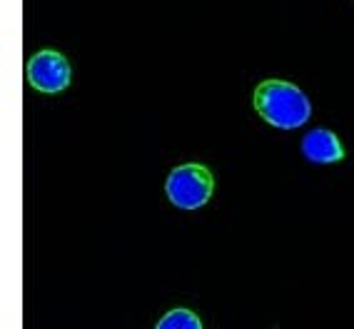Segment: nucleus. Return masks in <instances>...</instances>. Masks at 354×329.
<instances>
[{"mask_svg": "<svg viewBox=\"0 0 354 329\" xmlns=\"http://www.w3.org/2000/svg\"><path fill=\"white\" fill-rule=\"evenodd\" d=\"M254 110L279 130H295L310 120L312 105L297 85L285 80H262L254 90Z\"/></svg>", "mask_w": 354, "mask_h": 329, "instance_id": "nucleus-1", "label": "nucleus"}, {"mask_svg": "<svg viewBox=\"0 0 354 329\" xmlns=\"http://www.w3.org/2000/svg\"><path fill=\"white\" fill-rule=\"evenodd\" d=\"M167 197L170 203L180 209H197L207 205V200L212 197L215 190V180H212V172L205 167V164H180L170 172L167 178Z\"/></svg>", "mask_w": 354, "mask_h": 329, "instance_id": "nucleus-2", "label": "nucleus"}, {"mask_svg": "<svg viewBox=\"0 0 354 329\" xmlns=\"http://www.w3.org/2000/svg\"><path fill=\"white\" fill-rule=\"evenodd\" d=\"M28 82L40 93H63L70 85V65L55 50H40L28 60Z\"/></svg>", "mask_w": 354, "mask_h": 329, "instance_id": "nucleus-3", "label": "nucleus"}, {"mask_svg": "<svg viewBox=\"0 0 354 329\" xmlns=\"http://www.w3.org/2000/svg\"><path fill=\"white\" fill-rule=\"evenodd\" d=\"M302 155L310 162L317 164H329V162H339L344 158V147H342L339 138H337L332 130H324V127H317L310 130L302 140Z\"/></svg>", "mask_w": 354, "mask_h": 329, "instance_id": "nucleus-4", "label": "nucleus"}, {"mask_svg": "<svg viewBox=\"0 0 354 329\" xmlns=\"http://www.w3.org/2000/svg\"><path fill=\"white\" fill-rule=\"evenodd\" d=\"M180 327L200 329V327H203V322H200V317L192 314L190 310H172L158 322V329H180Z\"/></svg>", "mask_w": 354, "mask_h": 329, "instance_id": "nucleus-5", "label": "nucleus"}]
</instances>
